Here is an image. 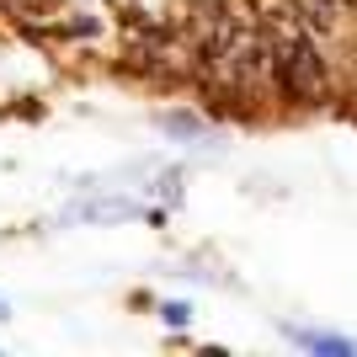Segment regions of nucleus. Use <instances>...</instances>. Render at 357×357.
<instances>
[{"label": "nucleus", "mask_w": 357, "mask_h": 357, "mask_svg": "<svg viewBox=\"0 0 357 357\" xmlns=\"http://www.w3.org/2000/svg\"><path fill=\"white\" fill-rule=\"evenodd\" d=\"M288 342H298L304 352H326V357H357V342H347V336H320V331L288 326Z\"/></svg>", "instance_id": "nucleus-2"}, {"label": "nucleus", "mask_w": 357, "mask_h": 357, "mask_svg": "<svg viewBox=\"0 0 357 357\" xmlns=\"http://www.w3.org/2000/svg\"><path fill=\"white\" fill-rule=\"evenodd\" d=\"M278 80L288 86V96H298V102H314V96L326 91L320 54H314L304 38H288V43H283V59H278Z\"/></svg>", "instance_id": "nucleus-1"}, {"label": "nucleus", "mask_w": 357, "mask_h": 357, "mask_svg": "<svg viewBox=\"0 0 357 357\" xmlns=\"http://www.w3.org/2000/svg\"><path fill=\"white\" fill-rule=\"evenodd\" d=\"M6 320H11V304H6V298H0V326H6Z\"/></svg>", "instance_id": "nucleus-7"}, {"label": "nucleus", "mask_w": 357, "mask_h": 357, "mask_svg": "<svg viewBox=\"0 0 357 357\" xmlns=\"http://www.w3.org/2000/svg\"><path fill=\"white\" fill-rule=\"evenodd\" d=\"M298 6H304V16H310L314 27H331L336 11H342V0H298Z\"/></svg>", "instance_id": "nucleus-5"}, {"label": "nucleus", "mask_w": 357, "mask_h": 357, "mask_svg": "<svg viewBox=\"0 0 357 357\" xmlns=\"http://www.w3.org/2000/svg\"><path fill=\"white\" fill-rule=\"evenodd\" d=\"M139 203H118V197H96V203H80V208H70L64 219H102V224H112V219H139Z\"/></svg>", "instance_id": "nucleus-3"}, {"label": "nucleus", "mask_w": 357, "mask_h": 357, "mask_svg": "<svg viewBox=\"0 0 357 357\" xmlns=\"http://www.w3.org/2000/svg\"><path fill=\"white\" fill-rule=\"evenodd\" d=\"M160 128H165V134H176V139H203V123H197L192 112H165Z\"/></svg>", "instance_id": "nucleus-4"}, {"label": "nucleus", "mask_w": 357, "mask_h": 357, "mask_svg": "<svg viewBox=\"0 0 357 357\" xmlns=\"http://www.w3.org/2000/svg\"><path fill=\"white\" fill-rule=\"evenodd\" d=\"M165 326H187V320H192V310H187V304H165Z\"/></svg>", "instance_id": "nucleus-6"}]
</instances>
